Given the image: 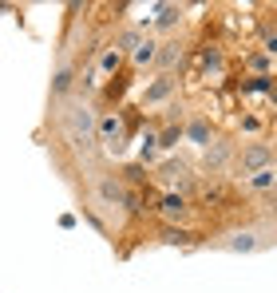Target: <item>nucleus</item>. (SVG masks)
<instances>
[{
  "mask_svg": "<svg viewBox=\"0 0 277 293\" xmlns=\"http://www.w3.org/2000/svg\"><path fill=\"white\" fill-rule=\"evenodd\" d=\"M115 63H119V52H107V56H103V71H111Z\"/></svg>",
  "mask_w": 277,
  "mask_h": 293,
  "instance_id": "nucleus-6",
  "label": "nucleus"
},
{
  "mask_svg": "<svg viewBox=\"0 0 277 293\" xmlns=\"http://www.w3.org/2000/svg\"><path fill=\"white\" fill-rule=\"evenodd\" d=\"M270 182H277V175H274V171H262V175L254 178V186H270Z\"/></svg>",
  "mask_w": 277,
  "mask_h": 293,
  "instance_id": "nucleus-4",
  "label": "nucleus"
},
{
  "mask_svg": "<svg viewBox=\"0 0 277 293\" xmlns=\"http://www.w3.org/2000/svg\"><path fill=\"white\" fill-rule=\"evenodd\" d=\"M166 91H170V79H163V83H155V87H151V91H147V99H151V103H155V99H163Z\"/></svg>",
  "mask_w": 277,
  "mask_h": 293,
  "instance_id": "nucleus-3",
  "label": "nucleus"
},
{
  "mask_svg": "<svg viewBox=\"0 0 277 293\" xmlns=\"http://www.w3.org/2000/svg\"><path fill=\"white\" fill-rule=\"evenodd\" d=\"M163 210H166V214H186V202H182V198H166Z\"/></svg>",
  "mask_w": 277,
  "mask_h": 293,
  "instance_id": "nucleus-2",
  "label": "nucleus"
},
{
  "mask_svg": "<svg viewBox=\"0 0 277 293\" xmlns=\"http://www.w3.org/2000/svg\"><path fill=\"white\" fill-rule=\"evenodd\" d=\"M99 131H103V139H107L111 147H119V139H123V123H119V115H103L99 119Z\"/></svg>",
  "mask_w": 277,
  "mask_h": 293,
  "instance_id": "nucleus-1",
  "label": "nucleus"
},
{
  "mask_svg": "<svg viewBox=\"0 0 277 293\" xmlns=\"http://www.w3.org/2000/svg\"><path fill=\"white\" fill-rule=\"evenodd\" d=\"M155 56V44H151V40H147V44H143V48H139V63H147V59Z\"/></svg>",
  "mask_w": 277,
  "mask_h": 293,
  "instance_id": "nucleus-5",
  "label": "nucleus"
}]
</instances>
